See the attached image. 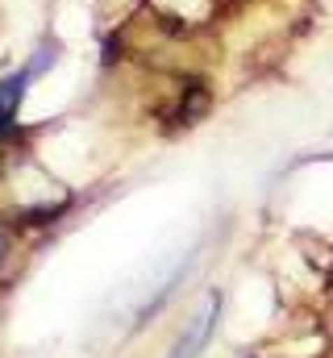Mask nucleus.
Instances as JSON below:
<instances>
[{
    "mask_svg": "<svg viewBox=\"0 0 333 358\" xmlns=\"http://www.w3.org/2000/svg\"><path fill=\"white\" fill-rule=\"evenodd\" d=\"M217 313H221V296H217V292H208V296H204V304L196 308L192 325L183 329V338L171 346V358H196V355H200V350L208 346L213 329H217Z\"/></svg>",
    "mask_w": 333,
    "mask_h": 358,
    "instance_id": "nucleus-1",
    "label": "nucleus"
},
{
    "mask_svg": "<svg viewBox=\"0 0 333 358\" xmlns=\"http://www.w3.org/2000/svg\"><path fill=\"white\" fill-rule=\"evenodd\" d=\"M29 84H34V80H29L25 67L0 80V138L17 125V108H21V100H25V88H29Z\"/></svg>",
    "mask_w": 333,
    "mask_h": 358,
    "instance_id": "nucleus-2",
    "label": "nucleus"
},
{
    "mask_svg": "<svg viewBox=\"0 0 333 358\" xmlns=\"http://www.w3.org/2000/svg\"><path fill=\"white\" fill-rule=\"evenodd\" d=\"M4 255H8V234L0 229V263H4Z\"/></svg>",
    "mask_w": 333,
    "mask_h": 358,
    "instance_id": "nucleus-3",
    "label": "nucleus"
}]
</instances>
